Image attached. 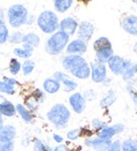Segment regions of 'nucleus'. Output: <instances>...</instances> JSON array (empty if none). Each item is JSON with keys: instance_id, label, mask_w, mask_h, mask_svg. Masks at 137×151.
<instances>
[{"instance_id": "f257e3e1", "label": "nucleus", "mask_w": 137, "mask_h": 151, "mask_svg": "<svg viewBox=\"0 0 137 151\" xmlns=\"http://www.w3.org/2000/svg\"><path fill=\"white\" fill-rule=\"evenodd\" d=\"M47 120L57 129H63L71 120V111L64 104H54L47 112Z\"/></svg>"}, {"instance_id": "f03ea898", "label": "nucleus", "mask_w": 137, "mask_h": 151, "mask_svg": "<svg viewBox=\"0 0 137 151\" xmlns=\"http://www.w3.org/2000/svg\"><path fill=\"white\" fill-rule=\"evenodd\" d=\"M59 18L52 9H44L36 17V23L42 33L52 35L59 28Z\"/></svg>"}, {"instance_id": "7ed1b4c3", "label": "nucleus", "mask_w": 137, "mask_h": 151, "mask_svg": "<svg viewBox=\"0 0 137 151\" xmlns=\"http://www.w3.org/2000/svg\"><path fill=\"white\" fill-rule=\"evenodd\" d=\"M70 42V37L60 31L55 32L47 38L44 44V50L51 56L60 55Z\"/></svg>"}, {"instance_id": "20e7f679", "label": "nucleus", "mask_w": 137, "mask_h": 151, "mask_svg": "<svg viewBox=\"0 0 137 151\" xmlns=\"http://www.w3.org/2000/svg\"><path fill=\"white\" fill-rule=\"evenodd\" d=\"M28 17V9L22 3H15L7 9V19L12 28H19L24 25Z\"/></svg>"}, {"instance_id": "39448f33", "label": "nucleus", "mask_w": 137, "mask_h": 151, "mask_svg": "<svg viewBox=\"0 0 137 151\" xmlns=\"http://www.w3.org/2000/svg\"><path fill=\"white\" fill-rule=\"evenodd\" d=\"M93 50H95L96 60L103 64L108 63V61L114 56V50L111 41H110L109 38L104 37V36L98 37L94 41Z\"/></svg>"}, {"instance_id": "423d86ee", "label": "nucleus", "mask_w": 137, "mask_h": 151, "mask_svg": "<svg viewBox=\"0 0 137 151\" xmlns=\"http://www.w3.org/2000/svg\"><path fill=\"white\" fill-rule=\"evenodd\" d=\"M108 67L115 76H122L127 69L130 67L132 61L128 59H125L122 57L114 55L111 59L108 61Z\"/></svg>"}, {"instance_id": "0eeeda50", "label": "nucleus", "mask_w": 137, "mask_h": 151, "mask_svg": "<svg viewBox=\"0 0 137 151\" xmlns=\"http://www.w3.org/2000/svg\"><path fill=\"white\" fill-rule=\"evenodd\" d=\"M91 77L94 83H103L108 78V68L106 65L101 62L97 61L96 59L90 63Z\"/></svg>"}, {"instance_id": "6e6552de", "label": "nucleus", "mask_w": 137, "mask_h": 151, "mask_svg": "<svg viewBox=\"0 0 137 151\" xmlns=\"http://www.w3.org/2000/svg\"><path fill=\"white\" fill-rule=\"evenodd\" d=\"M87 63V60L83 58L82 56H77V55H66L64 57L61 58V65L63 67L64 70L68 73H72Z\"/></svg>"}, {"instance_id": "1a4fd4ad", "label": "nucleus", "mask_w": 137, "mask_h": 151, "mask_svg": "<svg viewBox=\"0 0 137 151\" xmlns=\"http://www.w3.org/2000/svg\"><path fill=\"white\" fill-rule=\"evenodd\" d=\"M94 32H95L94 24L91 21L85 20V21H81L80 23H79L76 34H77V36H78V39H80V40L87 43L92 39L93 35H94Z\"/></svg>"}, {"instance_id": "9d476101", "label": "nucleus", "mask_w": 137, "mask_h": 151, "mask_svg": "<svg viewBox=\"0 0 137 151\" xmlns=\"http://www.w3.org/2000/svg\"><path fill=\"white\" fill-rule=\"evenodd\" d=\"M68 104L71 106L72 110L77 114H80L85 110L87 107V101L83 98L81 92H75L68 97Z\"/></svg>"}, {"instance_id": "9b49d317", "label": "nucleus", "mask_w": 137, "mask_h": 151, "mask_svg": "<svg viewBox=\"0 0 137 151\" xmlns=\"http://www.w3.org/2000/svg\"><path fill=\"white\" fill-rule=\"evenodd\" d=\"M78 21L73 17H66L59 21V28L58 31L66 34L68 37H72L76 34L78 28Z\"/></svg>"}, {"instance_id": "f8f14e48", "label": "nucleus", "mask_w": 137, "mask_h": 151, "mask_svg": "<svg viewBox=\"0 0 137 151\" xmlns=\"http://www.w3.org/2000/svg\"><path fill=\"white\" fill-rule=\"evenodd\" d=\"M87 50V43L80 39H74L70 41L68 46L66 47V55H77V56H82Z\"/></svg>"}, {"instance_id": "ddd939ff", "label": "nucleus", "mask_w": 137, "mask_h": 151, "mask_svg": "<svg viewBox=\"0 0 137 151\" xmlns=\"http://www.w3.org/2000/svg\"><path fill=\"white\" fill-rule=\"evenodd\" d=\"M112 139H102L98 137H87L85 139V145L87 147L94 149L95 151H106L109 149Z\"/></svg>"}, {"instance_id": "4468645a", "label": "nucleus", "mask_w": 137, "mask_h": 151, "mask_svg": "<svg viewBox=\"0 0 137 151\" xmlns=\"http://www.w3.org/2000/svg\"><path fill=\"white\" fill-rule=\"evenodd\" d=\"M125 130V126L122 124H115V125L108 126L100 130L99 132H97V137H100L102 139H112L116 134H119Z\"/></svg>"}, {"instance_id": "2eb2a0df", "label": "nucleus", "mask_w": 137, "mask_h": 151, "mask_svg": "<svg viewBox=\"0 0 137 151\" xmlns=\"http://www.w3.org/2000/svg\"><path fill=\"white\" fill-rule=\"evenodd\" d=\"M122 29L131 36H137V16L129 15L121 20Z\"/></svg>"}, {"instance_id": "dca6fc26", "label": "nucleus", "mask_w": 137, "mask_h": 151, "mask_svg": "<svg viewBox=\"0 0 137 151\" xmlns=\"http://www.w3.org/2000/svg\"><path fill=\"white\" fill-rule=\"evenodd\" d=\"M17 137V129L12 124H4L0 128V142H14Z\"/></svg>"}, {"instance_id": "f3484780", "label": "nucleus", "mask_w": 137, "mask_h": 151, "mask_svg": "<svg viewBox=\"0 0 137 151\" xmlns=\"http://www.w3.org/2000/svg\"><path fill=\"white\" fill-rule=\"evenodd\" d=\"M0 113L2 116L7 118H13L17 114L16 106L13 104L12 101L4 99L3 101L0 102Z\"/></svg>"}, {"instance_id": "a211bd4d", "label": "nucleus", "mask_w": 137, "mask_h": 151, "mask_svg": "<svg viewBox=\"0 0 137 151\" xmlns=\"http://www.w3.org/2000/svg\"><path fill=\"white\" fill-rule=\"evenodd\" d=\"M34 52V47L31 45L26 44V43H22L21 47H15L13 50V54L17 57V59L20 58V59H31V57L33 56Z\"/></svg>"}, {"instance_id": "6ab92c4d", "label": "nucleus", "mask_w": 137, "mask_h": 151, "mask_svg": "<svg viewBox=\"0 0 137 151\" xmlns=\"http://www.w3.org/2000/svg\"><path fill=\"white\" fill-rule=\"evenodd\" d=\"M42 88H43V91H44L45 93L55 94L60 90L61 84L52 77V78H47L44 81H43Z\"/></svg>"}, {"instance_id": "aec40b11", "label": "nucleus", "mask_w": 137, "mask_h": 151, "mask_svg": "<svg viewBox=\"0 0 137 151\" xmlns=\"http://www.w3.org/2000/svg\"><path fill=\"white\" fill-rule=\"evenodd\" d=\"M15 106H16V112L18 113L19 116L26 124H32L34 122V114L24 106L23 104L18 103Z\"/></svg>"}, {"instance_id": "412c9836", "label": "nucleus", "mask_w": 137, "mask_h": 151, "mask_svg": "<svg viewBox=\"0 0 137 151\" xmlns=\"http://www.w3.org/2000/svg\"><path fill=\"white\" fill-rule=\"evenodd\" d=\"M117 100V93L114 89H109L99 102V106L102 108H109Z\"/></svg>"}, {"instance_id": "4be33fe9", "label": "nucleus", "mask_w": 137, "mask_h": 151, "mask_svg": "<svg viewBox=\"0 0 137 151\" xmlns=\"http://www.w3.org/2000/svg\"><path fill=\"white\" fill-rule=\"evenodd\" d=\"M73 77L79 79V80H87L91 77V68H90V64L85 63L83 65H81L78 69H76L74 73H71Z\"/></svg>"}, {"instance_id": "5701e85b", "label": "nucleus", "mask_w": 137, "mask_h": 151, "mask_svg": "<svg viewBox=\"0 0 137 151\" xmlns=\"http://www.w3.org/2000/svg\"><path fill=\"white\" fill-rule=\"evenodd\" d=\"M22 43L31 45V46H33L34 48H36V47H38L39 44H40V37H39L36 33H34V32L24 34L23 38H22Z\"/></svg>"}, {"instance_id": "b1692460", "label": "nucleus", "mask_w": 137, "mask_h": 151, "mask_svg": "<svg viewBox=\"0 0 137 151\" xmlns=\"http://www.w3.org/2000/svg\"><path fill=\"white\" fill-rule=\"evenodd\" d=\"M74 4L73 0H55L53 5L56 12L58 13H66L71 9Z\"/></svg>"}, {"instance_id": "393cba45", "label": "nucleus", "mask_w": 137, "mask_h": 151, "mask_svg": "<svg viewBox=\"0 0 137 151\" xmlns=\"http://www.w3.org/2000/svg\"><path fill=\"white\" fill-rule=\"evenodd\" d=\"M60 84H61V86L63 87V90L66 92H72L78 87V83L74 79L70 78L68 76H66Z\"/></svg>"}, {"instance_id": "a878e982", "label": "nucleus", "mask_w": 137, "mask_h": 151, "mask_svg": "<svg viewBox=\"0 0 137 151\" xmlns=\"http://www.w3.org/2000/svg\"><path fill=\"white\" fill-rule=\"evenodd\" d=\"M35 66H36V63L34 60H32V59L24 60L21 65V71L24 77H28L30 75H32V73H33L34 69H35Z\"/></svg>"}, {"instance_id": "bb28decb", "label": "nucleus", "mask_w": 137, "mask_h": 151, "mask_svg": "<svg viewBox=\"0 0 137 151\" xmlns=\"http://www.w3.org/2000/svg\"><path fill=\"white\" fill-rule=\"evenodd\" d=\"M9 37V26L4 20L0 21V44H4L7 42Z\"/></svg>"}, {"instance_id": "cd10ccee", "label": "nucleus", "mask_w": 137, "mask_h": 151, "mask_svg": "<svg viewBox=\"0 0 137 151\" xmlns=\"http://www.w3.org/2000/svg\"><path fill=\"white\" fill-rule=\"evenodd\" d=\"M137 73V61L136 62H132V64L130 65L127 70L123 73V75L121 76L122 77V80L125 81V82H129L131 81L133 78H134V76Z\"/></svg>"}, {"instance_id": "c85d7f7f", "label": "nucleus", "mask_w": 137, "mask_h": 151, "mask_svg": "<svg viewBox=\"0 0 137 151\" xmlns=\"http://www.w3.org/2000/svg\"><path fill=\"white\" fill-rule=\"evenodd\" d=\"M21 65H22V63L19 61L17 58H12V59L9 60V71L11 73V75H13V76L18 75V73L21 71Z\"/></svg>"}, {"instance_id": "c756f323", "label": "nucleus", "mask_w": 137, "mask_h": 151, "mask_svg": "<svg viewBox=\"0 0 137 151\" xmlns=\"http://www.w3.org/2000/svg\"><path fill=\"white\" fill-rule=\"evenodd\" d=\"M33 151H53V148L50 144L44 143L42 139H35L33 143Z\"/></svg>"}, {"instance_id": "7c9ffc66", "label": "nucleus", "mask_w": 137, "mask_h": 151, "mask_svg": "<svg viewBox=\"0 0 137 151\" xmlns=\"http://www.w3.org/2000/svg\"><path fill=\"white\" fill-rule=\"evenodd\" d=\"M0 92L2 94H9V96H14L16 93V87L9 85V83L4 82L2 79H0Z\"/></svg>"}, {"instance_id": "2f4dec72", "label": "nucleus", "mask_w": 137, "mask_h": 151, "mask_svg": "<svg viewBox=\"0 0 137 151\" xmlns=\"http://www.w3.org/2000/svg\"><path fill=\"white\" fill-rule=\"evenodd\" d=\"M121 151H137V139H125L121 143Z\"/></svg>"}, {"instance_id": "473e14b6", "label": "nucleus", "mask_w": 137, "mask_h": 151, "mask_svg": "<svg viewBox=\"0 0 137 151\" xmlns=\"http://www.w3.org/2000/svg\"><path fill=\"white\" fill-rule=\"evenodd\" d=\"M30 96H31L38 104H42L43 102L45 101V99H47V93H45L43 90L39 89V88H35V89L31 92Z\"/></svg>"}, {"instance_id": "72a5a7b5", "label": "nucleus", "mask_w": 137, "mask_h": 151, "mask_svg": "<svg viewBox=\"0 0 137 151\" xmlns=\"http://www.w3.org/2000/svg\"><path fill=\"white\" fill-rule=\"evenodd\" d=\"M23 105L28 109V110L31 111L33 114L38 110V106H39V104H38L37 102H36L35 100L31 97V96H28V97L24 99V104H23Z\"/></svg>"}, {"instance_id": "f704fd0d", "label": "nucleus", "mask_w": 137, "mask_h": 151, "mask_svg": "<svg viewBox=\"0 0 137 151\" xmlns=\"http://www.w3.org/2000/svg\"><path fill=\"white\" fill-rule=\"evenodd\" d=\"M23 35L24 34L20 31H16L14 33L9 34V40L7 42L11 43V44H20L22 43V38H23Z\"/></svg>"}, {"instance_id": "c9c22d12", "label": "nucleus", "mask_w": 137, "mask_h": 151, "mask_svg": "<svg viewBox=\"0 0 137 151\" xmlns=\"http://www.w3.org/2000/svg\"><path fill=\"white\" fill-rule=\"evenodd\" d=\"M91 125H92V129L97 133V132H99L100 130L103 129L106 126V124L102 120H100V119L95 118V119H93L92 122H91Z\"/></svg>"}, {"instance_id": "e433bc0d", "label": "nucleus", "mask_w": 137, "mask_h": 151, "mask_svg": "<svg viewBox=\"0 0 137 151\" xmlns=\"http://www.w3.org/2000/svg\"><path fill=\"white\" fill-rule=\"evenodd\" d=\"M81 135V129L80 128H74V129L68 130L66 132V137L70 141H76L78 137Z\"/></svg>"}, {"instance_id": "4c0bfd02", "label": "nucleus", "mask_w": 137, "mask_h": 151, "mask_svg": "<svg viewBox=\"0 0 137 151\" xmlns=\"http://www.w3.org/2000/svg\"><path fill=\"white\" fill-rule=\"evenodd\" d=\"M14 142H0V151H14Z\"/></svg>"}, {"instance_id": "58836bf2", "label": "nucleus", "mask_w": 137, "mask_h": 151, "mask_svg": "<svg viewBox=\"0 0 137 151\" xmlns=\"http://www.w3.org/2000/svg\"><path fill=\"white\" fill-rule=\"evenodd\" d=\"M83 98H85V101H92V100H95L97 97V92L95 91L94 89H87L85 92L82 93Z\"/></svg>"}, {"instance_id": "ea45409f", "label": "nucleus", "mask_w": 137, "mask_h": 151, "mask_svg": "<svg viewBox=\"0 0 137 151\" xmlns=\"http://www.w3.org/2000/svg\"><path fill=\"white\" fill-rule=\"evenodd\" d=\"M106 151H121V142L119 141V139L112 141L109 149Z\"/></svg>"}, {"instance_id": "a19ab883", "label": "nucleus", "mask_w": 137, "mask_h": 151, "mask_svg": "<svg viewBox=\"0 0 137 151\" xmlns=\"http://www.w3.org/2000/svg\"><path fill=\"white\" fill-rule=\"evenodd\" d=\"M2 80L4 81V82L9 83V85L15 86V87H16L17 85H19V82L17 81V79L15 78V77H7V76H4V77H2Z\"/></svg>"}, {"instance_id": "79ce46f5", "label": "nucleus", "mask_w": 137, "mask_h": 151, "mask_svg": "<svg viewBox=\"0 0 137 151\" xmlns=\"http://www.w3.org/2000/svg\"><path fill=\"white\" fill-rule=\"evenodd\" d=\"M66 76H68V75H66V73H64L63 71L57 70V71H55L54 75H53V78H54L56 81H58L59 83H61L62 80H63V79L66 78Z\"/></svg>"}, {"instance_id": "37998d69", "label": "nucleus", "mask_w": 137, "mask_h": 151, "mask_svg": "<svg viewBox=\"0 0 137 151\" xmlns=\"http://www.w3.org/2000/svg\"><path fill=\"white\" fill-rule=\"evenodd\" d=\"M53 151H71L66 144H58L53 148Z\"/></svg>"}, {"instance_id": "c03bdc74", "label": "nucleus", "mask_w": 137, "mask_h": 151, "mask_svg": "<svg viewBox=\"0 0 137 151\" xmlns=\"http://www.w3.org/2000/svg\"><path fill=\"white\" fill-rule=\"evenodd\" d=\"M53 139H54V142L57 143V144H62L63 143V137L60 134H57V133L53 134Z\"/></svg>"}, {"instance_id": "a18cd8bd", "label": "nucleus", "mask_w": 137, "mask_h": 151, "mask_svg": "<svg viewBox=\"0 0 137 151\" xmlns=\"http://www.w3.org/2000/svg\"><path fill=\"white\" fill-rule=\"evenodd\" d=\"M35 21H36V17L32 14H28V19H26V25H32Z\"/></svg>"}, {"instance_id": "49530a36", "label": "nucleus", "mask_w": 137, "mask_h": 151, "mask_svg": "<svg viewBox=\"0 0 137 151\" xmlns=\"http://www.w3.org/2000/svg\"><path fill=\"white\" fill-rule=\"evenodd\" d=\"M4 11H3L2 9H0V21H2V20H4Z\"/></svg>"}, {"instance_id": "de8ad7c7", "label": "nucleus", "mask_w": 137, "mask_h": 151, "mask_svg": "<svg viewBox=\"0 0 137 151\" xmlns=\"http://www.w3.org/2000/svg\"><path fill=\"white\" fill-rule=\"evenodd\" d=\"M4 125V120H3V116H1V113H0V128L2 127Z\"/></svg>"}, {"instance_id": "09e8293b", "label": "nucleus", "mask_w": 137, "mask_h": 151, "mask_svg": "<svg viewBox=\"0 0 137 151\" xmlns=\"http://www.w3.org/2000/svg\"><path fill=\"white\" fill-rule=\"evenodd\" d=\"M133 52H134L135 54H137V42H135L134 46H133Z\"/></svg>"}, {"instance_id": "8fccbe9b", "label": "nucleus", "mask_w": 137, "mask_h": 151, "mask_svg": "<svg viewBox=\"0 0 137 151\" xmlns=\"http://www.w3.org/2000/svg\"><path fill=\"white\" fill-rule=\"evenodd\" d=\"M0 99H1V101H3V100H4V97L2 96V93H0Z\"/></svg>"}, {"instance_id": "3c124183", "label": "nucleus", "mask_w": 137, "mask_h": 151, "mask_svg": "<svg viewBox=\"0 0 137 151\" xmlns=\"http://www.w3.org/2000/svg\"><path fill=\"white\" fill-rule=\"evenodd\" d=\"M134 3H135V4L137 5V0H135V1H134Z\"/></svg>"}]
</instances>
